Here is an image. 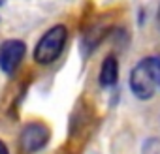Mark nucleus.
<instances>
[{
  "instance_id": "20e7f679",
  "label": "nucleus",
  "mask_w": 160,
  "mask_h": 154,
  "mask_svg": "<svg viewBox=\"0 0 160 154\" xmlns=\"http://www.w3.org/2000/svg\"><path fill=\"white\" fill-rule=\"evenodd\" d=\"M27 53V45L21 40H6L0 45V70L4 73H13L23 56Z\"/></svg>"
},
{
  "instance_id": "f03ea898",
  "label": "nucleus",
  "mask_w": 160,
  "mask_h": 154,
  "mask_svg": "<svg viewBox=\"0 0 160 154\" xmlns=\"http://www.w3.org/2000/svg\"><path fill=\"white\" fill-rule=\"evenodd\" d=\"M66 40H68V28L64 25L51 26L40 38V41L36 43V47H34V60L38 64H51V62H55L60 56V53H62V49L66 45Z\"/></svg>"
},
{
  "instance_id": "1a4fd4ad",
  "label": "nucleus",
  "mask_w": 160,
  "mask_h": 154,
  "mask_svg": "<svg viewBox=\"0 0 160 154\" xmlns=\"http://www.w3.org/2000/svg\"><path fill=\"white\" fill-rule=\"evenodd\" d=\"M2 4H4V0H0V6H2Z\"/></svg>"
},
{
  "instance_id": "0eeeda50",
  "label": "nucleus",
  "mask_w": 160,
  "mask_h": 154,
  "mask_svg": "<svg viewBox=\"0 0 160 154\" xmlns=\"http://www.w3.org/2000/svg\"><path fill=\"white\" fill-rule=\"evenodd\" d=\"M0 154H10V150H8V147H6L4 141H0Z\"/></svg>"
},
{
  "instance_id": "7ed1b4c3",
  "label": "nucleus",
  "mask_w": 160,
  "mask_h": 154,
  "mask_svg": "<svg viewBox=\"0 0 160 154\" xmlns=\"http://www.w3.org/2000/svg\"><path fill=\"white\" fill-rule=\"evenodd\" d=\"M49 141V130L45 124L42 122H30L23 128L21 135H19V147L25 154H32L38 152L40 148L45 147V143Z\"/></svg>"
},
{
  "instance_id": "6e6552de",
  "label": "nucleus",
  "mask_w": 160,
  "mask_h": 154,
  "mask_svg": "<svg viewBox=\"0 0 160 154\" xmlns=\"http://www.w3.org/2000/svg\"><path fill=\"white\" fill-rule=\"evenodd\" d=\"M158 25H160V8H158Z\"/></svg>"
},
{
  "instance_id": "f257e3e1",
  "label": "nucleus",
  "mask_w": 160,
  "mask_h": 154,
  "mask_svg": "<svg viewBox=\"0 0 160 154\" xmlns=\"http://www.w3.org/2000/svg\"><path fill=\"white\" fill-rule=\"evenodd\" d=\"M130 89L136 98L151 100L160 89V55L139 60L130 71Z\"/></svg>"
},
{
  "instance_id": "39448f33",
  "label": "nucleus",
  "mask_w": 160,
  "mask_h": 154,
  "mask_svg": "<svg viewBox=\"0 0 160 154\" xmlns=\"http://www.w3.org/2000/svg\"><path fill=\"white\" fill-rule=\"evenodd\" d=\"M117 77H119V62L113 55L106 56L100 68V85L102 87H113L117 83Z\"/></svg>"
},
{
  "instance_id": "423d86ee",
  "label": "nucleus",
  "mask_w": 160,
  "mask_h": 154,
  "mask_svg": "<svg viewBox=\"0 0 160 154\" xmlns=\"http://www.w3.org/2000/svg\"><path fill=\"white\" fill-rule=\"evenodd\" d=\"M143 154H160V141H156V139L147 141V145L143 148Z\"/></svg>"
}]
</instances>
